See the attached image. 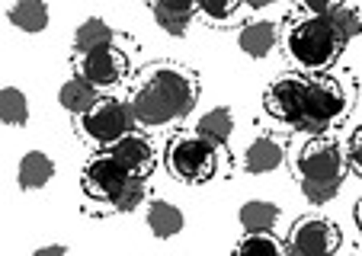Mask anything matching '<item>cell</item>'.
<instances>
[{
  "label": "cell",
  "mask_w": 362,
  "mask_h": 256,
  "mask_svg": "<svg viewBox=\"0 0 362 256\" xmlns=\"http://www.w3.org/2000/svg\"><path fill=\"white\" fill-rule=\"evenodd\" d=\"M356 221H359V228H362V199L356 202Z\"/></svg>",
  "instance_id": "cell-30"
},
{
  "label": "cell",
  "mask_w": 362,
  "mask_h": 256,
  "mask_svg": "<svg viewBox=\"0 0 362 256\" xmlns=\"http://www.w3.org/2000/svg\"><path fill=\"white\" fill-rule=\"evenodd\" d=\"M340 247V228L327 218L308 215L298 218L292 224V234H288V253L298 256H321V253H334Z\"/></svg>",
  "instance_id": "cell-8"
},
{
  "label": "cell",
  "mask_w": 362,
  "mask_h": 256,
  "mask_svg": "<svg viewBox=\"0 0 362 256\" xmlns=\"http://www.w3.org/2000/svg\"><path fill=\"white\" fill-rule=\"evenodd\" d=\"M68 253V247L64 243H48V247H39L33 256H64Z\"/></svg>",
  "instance_id": "cell-28"
},
{
  "label": "cell",
  "mask_w": 362,
  "mask_h": 256,
  "mask_svg": "<svg viewBox=\"0 0 362 256\" xmlns=\"http://www.w3.org/2000/svg\"><path fill=\"white\" fill-rule=\"evenodd\" d=\"M240 4H244V0H199V10H202L209 20H228Z\"/></svg>",
  "instance_id": "cell-24"
},
{
  "label": "cell",
  "mask_w": 362,
  "mask_h": 256,
  "mask_svg": "<svg viewBox=\"0 0 362 256\" xmlns=\"http://www.w3.org/2000/svg\"><path fill=\"white\" fill-rule=\"evenodd\" d=\"M199 83L180 64L160 61L141 71L135 90L129 96V106L135 112L138 128H167L183 122L196 109Z\"/></svg>",
  "instance_id": "cell-1"
},
{
  "label": "cell",
  "mask_w": 362,
  "mask_h": 256,
  "mask_svg": "<svg viewBox=\"0 0 362 256\" xmlns=\"http://www.w3.org/2000/svg\"><path fill=\"white\" fill-rule=\"evenodd\" d=\"M298 4L308 10V13H330V10H334L337 4H343V0H298Z\"/></svg>",
  "instance_id": "cell-27"
},
{
  "label": "cell",
  "mask_w": 362,
  "mask_h": 256,
  "mask_svg": "<svg viewBox=\"0 0 362 256\" xmlns=\"http://www.w3.org/2000/svg\"><path fill=\"white\" fill-rule=\"evenodd\" d=\"M58 103L77 119V115L90 112V109L100 103V87H93L87 77L77 74V77H71V81L62 83V90H58Z\"/></svg>",
  "instance_id": "cell-15"
},
{
  "label": "cell",
  "mask_w": 362,
  "mask_h": 256,
  "mask_svg": "<svg viewBox=\"0 0 362 256\" xmlns=\"http://www.w3.org/2000/svg\"><path fill=\"white\" fill-rule=\"evenodd\" d=\"M132 180H135V173H132L112 151L103 148L100 154H93L87 163H83L81 189L87 199H93V202H100V205L116 211L119 199H122V192L129 189Z\"/></svg>",
  "instance_id": "cell-6"
},
{
  "label": "cell",
  "mask_w": 362,
  "mask_h": 256,
  "mask_svg": "<svg viewBox=\"0 0 362 256\" xmlns=\"http://www.w3.org/2000/svg\"><path fill=\"white\" fill-rule=\"evenodd\" d=\"M238 221L244 231H273L279 221V205L267 202V199H250L240 205Z\"/></svg>",
  "instance_id": "cell-17"
},
{
  "label": "cell",
  "mask_w": 362,
  "mask_h": 256,
  "mask_svg": "<svg viewBox=\"0 0 362 256\" xmlns=\"http://www.w3.org/2000/svg\"><path fill=\"white\" fill-rule=\"evenodd\" d=\"M196 132L202 138H209L212 144H218V148H221V144H228V138H231V132H234L231 109H225V106L209 109V112L196 122Z\"/></svg>",
  "instance_id": "cell-20"
},
{
  "label": "cell",
  "mask_w": 362,
  "mask_h": 256,
  "mask_svg": "<svg viewBox=\"0 0 362 256\" xmlns=\"http://www.w3.org/2000/svg\"><path fill=\"white\" fill-rule=\"evenodd\" d=\"M125 71H129V61H125V54L116 45H100L77 54V74L87 77L100 90L116 87L125 77Z\"/></svg>",
  "instance_id": "cell-9"
},
{
  "label": "cell",
  "mask_w": 362,
  "mask_h": 256,
  "mask_svg": "<svg viewBox=\"0 0 362 256\" xmlns=\"http://www.w3.org/2000/svg\"><path fill=\"white\" fill-rule=\"evenodd\" d=\"M106 151H112V154H116L135 176H148L151 167H154V161H158L154 144H151L141 132H129V135L119 138V141L112 144V148H106Z\"/></svg>",
  "instance_id": "cell-11"
},
{
  "label": "cell",
  "mask_w": 362,
  "mask_h": 256,
  "mask_svg": "<svg viewBox=\"0 0 362 256\" xmlns=\"http://www.w3.org/2000/svg\"><path fill=\"white\" fill-rule=\"evenodd\" d=\"M112 39H116V33H112L110 23L100 20V16H90V20H83L74 29V52L81 54V52H90V48L112 45Z\"/></svg>",
  "instance_id": "cell-19"
},
{
  "label": "cell",
  "mask_w": 362,
  "mask_h": 256,
  "mask_svg": "<svg viewBox=\"0 0 362 256\" xmlns=\"http://www.w3.org/2000/svg\"><path fill=\"white\" fill-rule=\"evenodd\" d=\"M144 221H148L151 234L158 237V240H170V237H177L180 231L186 228L183 211H180L173 202H167V199H154V202L148 205Z\"/></svg>",
  "instance_id": "cell-14"
},
{
  "label": "cell",
  "mask_w": 362,
  "mask_h": 256,
  "mask_svg": "<svg viewBox=\"0 0 362 256\" xmlns=\"http://www.w3.org/2000/svg\"><path fill=\"white\" fill-rule=\"evenodd\" d=\"M282 161H286V148H282L273 135L253 138V141L247 144V151L240 154V167H244L247 173H253V176L276 173V170L282 167Z\"/></svg>",
  "instance_id": "cell-10"
},
{
  "label": "cell",
  "mask_w": 362,
  "mask_h": 256,
  "mask_svg": "<svg viewBox=\"0 0 362 256\" xmlns=\"http://www.w3.org/2000/svg\"><path fill=\"white\" fill-rule=\"evenodd\" d=\"M244 4H247L250 10H263V7H273L276 0H244Z\"/></svg>",
  "instance_id": "cell-29"
},
{
  "label": "cell",
  "mask_w": 362,
  "mask_h": 256,
  "mask_svg": "<svg viewBox=\"0 0 362 256\" xmlns=\"http://www.w3.org/2000/svg\"><path fill=\"white\" fill-rule=\"evenodd\" d=\"M343 45V33L334 26L327 13H308L305 20H298L286 35V52L288 58L298 64L308 74H321L340 58Z\"/></svg>",
  "instance_id": "cell-3"
},
{
  "label": "cell",
  "mask_w": 362,
  "mask_h": 256,
  "mask_svg": "<svg viewBox=\"0 0 362 256\" xmlns=\"http://www.w3.org/2000/svg\"><path fill=\"white\" fill-rule=\"evenodd\" d=\"M349 106V96L343 90L340 81L334 77H308L305 71V87H301V100H298V112H295L292 128L298 132H327L330 125L343 119Z\"/></svg>",
  "instance_id": "cell-4"
},
{
  "label": "cell",
  "mask_w": 362,
  "mask_h": 256,
  "mask_svg": "<svg viewBox=\"0 0 362 256\" xmlns=\"http://www.w3.org/2000/svg\"><path fill=\"white\" fill-rule=\"evenodd\" d=\"M0 119L10 128H20L29 122V100L20 87H4V93H0Z\"/></svg>",
  "instance_id": "cell-21"
},
{
  "label": "cell",
  "mask_w": 362,
  "mask_h": 256,
  "mask_svg": "<svg viewBox=\"0 0 362 256\" xmlns=\"http://www.w3.org/2000/svg\"><path fill=\"white\" fill-rule=\"evenodd\" d=\"M151 13H154V23L164 29L167 35H186L192 23V13H177V10H167L160 4H151Z\"/></svg>",
  "instance_id": "cell-22"
},
{
  "label": "cell",
  "mask_w": 362,
  "mask_h": 256,
  "mask_svg": "<svg viewBox=\"0 0 362 256\" xmlns=\"http://www.w3.org/2000/svg\"><path fill=\"white\" fill-rule=\"evenodd\" d=\"M349 163H353L356 173H362V128L353 135V141H349Z\"/></svg>",
  "instance_id": "cell-25"
},
{
  "label": "cell",
  "mask_w": 362,
  "mask_h": 256,
  "mask_svg": "<svg viewBox=\"0 0 362 256\" xmlns=\"http://www.w3.org/2000/svg\"><path fill=\"white\" fill-rule=\"evenodd\" d=\"M55 176V163L45 151H26L20 157V167H16V182H20L23 192H35V189L48 186V180Z\"/></svg>",
  "instance_id": "cell-12"
},
{
  "label": "cell",
  "mask_w": 362,
  "mask_h": 256,
  "mask_svg": "<svg viewBox=\"0 0 362 256\" xmlns=\"http://www.w3.org/2000/svg\"><path fill=\"white\" fill-rule=\"evenodd\" d=\"M215 163H218V144H212L199 132L173 138V144L167 148V170L173 173V180L189 182V186L212 180Z\"/></svg>",
  "instance_id": "cell-7"
},
{
  "label": "cell",
  "mask_w": 362,
  "mask_h": 256,
  "mask_svg": "<svg viewBox=\"0 0 362 256\" xmlns=\"http://www.w3.org/2000/svg\"><path fill=\"white\" fill-rule=\"evenodd\" d=\"M135 128H138V122H135L129 100H103L100 96V103L90 112L77 115V135L100 151L112 148L119 138H125Z\"/></svg>",
  "instance_id": "cell-5"
},
{
  "label": "cell",
  "mask_w": 362,
  "mask_h": 256,
  "mask_svg": "<svg viewBox=\"0 0 362 256\" xmlns=\"http://www.w3.org/2000/svg\"><path fill=\"white\" fill-rule=\"evenodd\" d=\"M7 20L10 26H16L20 33H42V29L48 26V7L45 0H16L13 7L7 10Z\"/></svg>",
  "instance_id": "cell-16"
},
{
  "label": "cell",
  "mask_w": 362,
  "mask_h": 256,
  "mask_svg": "<svg viewBox=\"0 0 362 256\" xmlns=\"http://www.w3.org/2000/svg\"><path fill=\"white\" fill-rule=\"evenodd\" d=\"M330 20H334V26L337 29H340V33H343V39H356V35H359L362 33V16L359 13H356V10L353 7H346V4H337V7L334 10H330Z\"/></svg>",
  "instance_id": "cell-23"
},
{
  "label": "cell",
  "mask_w": 362,
  "mask_h": 256,
  "mask_svg": "<svg viewBox=\"0 0 362 256\" xmlns=\"http://www.w3.org/2000/svg\"><path fill=\"white\" fill-rule=\"evenodd\" d=\"M286 250L288 243L279 240L273 231H244V237L234 243V253H244V256H279Z\"/></svg>",
  "instance_id": "cell-18"
},
{
  "label": "cell",
  "mask_w": 362,
  "mask_h": 256,
  "mask_svg": "<svg viewBox=\"0 0 362 256\" xmlns=\"http://www.w3.org/2000/svg\"><path fill=\"white\" fill-rule=\"evenodd\" d=\"M276 42H279V29H276V23H269V20L247 23L238 35V45L247 58H267V54L276 48Z\"/></svg>",
  "instance_id": "cell-13"
},
{
  "label": "cell",
  "mask_w": 362,
  "mask_h": 256,
  "mask_svg": "<svg viewBox=\"0 0 362 256\" xmlns=\"http://www.w3.org/2000/svg\"><path fill=\"white\" fill-rule=\"evenodd\" d=\"M154 4H160L167 10H177V13H196L199 10V0H154Z\"/></svg>",
  "instance_id": "cell-26"
},
{
  "label": "cell",
  "mask_w": 362,
  "mask_h": 256,
  "mask_svg": "<svg viewBox=\"0 0 362 256\" xmlns=\"http://www.w3.org/2000/svg\"><path fill=\"white\" fill-rule=\"evenodd\" d=\"M295 173H298L301 196L311 205H327L337 199L343 186V173H346V161L337 141L330 138H311L301 144L298 157H295Z\"/></svg>",
  "instance_id": "cell-2"
}]
</instances>
